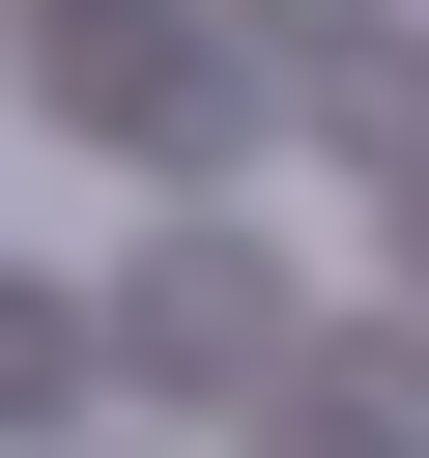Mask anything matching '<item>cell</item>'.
<instances>
[{
	"mask_svg": "<svg viewBox=\"0 0 429 458\" xmlns=\"http://www.w3.org/2000/svg\"><path fill=\"white\" fill-rule=\"evenodd\" d=\"M57 372H86V344H57V315H29V286H0V401H57Z\"/></svg>",
	"mask_w": 429,
	"mask_h": 458,
	"instance_id": "7a4b0ae2",
	"label": "cell"
},
{
	"mask_svg": "<svg viewBox=\"0 0 429 458\" xmlns=\"http://www.w3.org/2000/svg\"><path fill=\"white\" fill-rule=\"evenodd\" d=\"M114 372H200V401H257V372H286V286H257V229H143V286H114Z\"/></svg>",
	"mask_w": 429,
	"mask_h": 458,
	"instance_id": "6da1fadb",
	"label": "cell"
}]
</instances>
